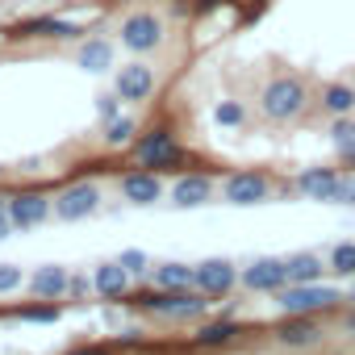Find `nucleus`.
<instances>
[{
    "instance_id": "obj_1",
    "label": "nucleus",
    "mask_w": 355,
    "mask_h": 355,
    "mask_svg": "<svg viewBox=\"0 0 355 355\" xmlns=\"http://www.w3.org/2000/svg\"><path fill=\"white\" fill-rule=\"evenodd\" d=\"M297 189L309 201H326V205H355V180L334 167H305L297 175Z\"/></svg>"
},
{
    "instance_id": "obj_2",
    "label": "nucleus",
    "mask_w": 355,
    "mask_h": 355,
    "mask_svg": "<svg viewBox=\"0 0 355 355\" xmlns=\"http://www.w3.org/2000/svg\"><path fill=\"white\" fill-rule=\"evenodd\" d=\"M305 101H309L305 80H297V76H276V80L263 88L259 109H263L268 121H293V117L305 113Z\"/></svg>"
},
{
    "instance_id": "obj_3",
    "label": "nucleus",
    "mask_w": 355,
    "mask_h": 355,
    "mask_svg": "<svg viewBox=\"0 0 355 355\" xmlns=\"http://www.w3.org/2000/svg\"><path fill=\"white\" fill-rule=\"evenodd\" d=\"M138 305L159 313V318H171V322H189V318H201L209 309V297L201 288H175V293L159 288V293H146Z\"/></svg>"
},
{
    "instance_id": "obj_4",
    "label": "nucleus",
    "mask_w": 355,
    "mask_h": 355,
    "mask_svg": "<svg viewBox=\"0 0 355 355\" xmlns=\"http://www.w3.org/2000/svg\"><path fill=\"white\" fill-rule=\"evenodd\" d=\"M338 301H347L338 288H330V284H288V288H280L276 293V305H280V313H326V309H338Z\"/></svg>"
},
{
    "instance_id": "obj_5",
    "label": "nucleus",
    "mask_w": 355,
    "mask_h": 355,
    "mask_svg": "<svg viewBox=\"0 0 355 355\" xmlns=\"http://www.w3.org/2000/svg\"><path fill=\"white\" fill-rule=\"evenodd\" d=\"M272 338L284 351H313V347L326 343V326L313 313H284V322L272 330Z\"/></svg>"
},
{
    "instance_id": "obj_6",
    "label": "nucleus",
    "mask_w": 355,
    "mask_h": 355,
    "mask_svg": "<svg viewBox=\"0 0 355 355\" xmlns=\"http://www.w3.org/2000/svg\"><path fill=\"white\" fill-rule=\"evenodd\" d=\"M134 155H138V163H142V167H180V163H184V150H180V142H175L167 130H155V134H146V138L134 146Z\"/></svg>"
},
{
    "instance_id": "obj_7",
    "label": "nucleus",
    "mask_w": 355,
    "mask_h": 355,
    "mask_svg": "<svg viewBox=\"0 0 355 355\" xmlns=\"http://www.w3.org/2000/svg\"><path fill=\"white\" fill-rule=\"evenodd\" d=\"M243 288H251V293H272V297H276L280 288H288V263H284V259H272V255L247 263V268H243Z\"/></svg>"
},
{
    "instance_id": "obj_8",
    "label": "nucleus",
    "mask_w": 355,
    "mask_h": 355,
    "mask_svg": "<svg viewBox=\"0 0 355 355\" xmlns=\"http://www.w3.org/2000/svg\"><path fill=\"white\" fill-rule=\"evenodd\" d=\"M222 197L230 205H263L272 197V180L263 171H239V175H230V180L222 184Z\"/></svg>"
},
{
    "instance_id": "obj_9",
    "label": "nucleus",
    "mask_w": 355,
    "mask_h": 355,
    "mask_svg": "<svg viewBox=\"0 0 355 355\" xmlns=\"http://www.w3.org/2000/svg\"><path fill=\"white\" fill-rule=\"evenodd\" d=\"M121 42H125L130 51L146 55V51H155V46L163 42V21H159L155 13H134V17H125V21H121Z\"/></svg>"
},
{
    "instance_id": "obj_10",
    "label": "nucleus",
    "mask_w": 355,
    "mask_h": 355,
    "mask_svg": "<svg viewBox=\"0 0 355 355\" xmlns=\"http://www.w3.org/2000/svg\"><path fill=\"white\" fill-rule=\"evenodd\" d=\"M239 280L243 276H239V268L230 259H205V263H197V288L205 297H226Z\"/></svg>"
},
{
    "instance_id": "obj_11",
    "label": "nucleus",
    "mask_w": 355,
    "mask_h": 355,
    "mask_svg": "<svg viewBox=\"0 0 355 355\" xmlns=\"http://www.w3.org/2000/svg\"><path fill=\"white\" fill-rule=\"evenodd\" d=\"M96 205H101L96 184H71L67 193L55 197V218H63V222H80V218H88Z\"/></svg>"
},
{
    "instance_id": "obj_12",
    "label": "nucleus",
    "mask_w": 355,
    "mask_h": 355,
    "mask_svg": "<svg viewBox=\"0 0 355 355\" xmlns=\"http://www.w3.org/2000/svg\"><path fill=\"white\" fill-rule=\"evenodd\" d=\"M113 92H117L121 101H146V96L155 92V71H150L146 63H130V67L117 71Z\"/></svg>"
},
{
    "instance_id": "obj_13",
    "label": "nucleus",
    "mask_w": 355,
    "mask_h": 355,
    "mask_svg": "<svg viewBox=\"0 0 355 355\" xmlns=\"http://www.w3.org/2000/svg\"><path fill=\"white\" fill-rule=\"evenodd\" d=\"M121 197L130 205H155L163 197V184L155 171H130V175H121Z\"/></svg>"
},
{
    "instance_id": "obj_14",
    "label": "nucleus",
    "mask_w": 355,
    "mask_h": 355,
    "mask_svg": "<svg viewBox=\"0 0 355 355\" xmlns=\"http://www.w3.org/2000/svg\"><path fill=\"white\" fill-rule=\"evenodd\" d=\"M209 197H214L209 175H184V180H175V189H171V205H180V209H197Z\"/></svg>"
},
{
    "instance_id": "obj_15",
    "label": "nucleus",
    "mask_w": 355,
    "mask_h": 355,
    "mask_svg": "<svg viewBox=\"0 0 355 355\" xmlns=\"http://www.w3.org/2000/svg\"><path fill=\"white\" fill-rule=\"evenodd\" d=\"M46 214H51V201H46V197H38V193H21V197H9V218H13V226H21V230L38 226Z\"/></svg>"
},
{
    "instance_id": "obj_16",
    "label": "nucleus",
    "mask_w": 355,
    "mask_h": 355,
    "mask_svg": "<svg viewBox=\"0 0 355 355\" xmlns=\"http://www.w3.org/2000/svg\"><path fill=\"white\" fill-rule=\"evenodd\" d=\"M284 263H288V284H318V280L330 272L313 251H297V255H288Z\"/></svg>"
},
{
    "instance_id": "obj_17",
    "label": "nucleus",
    "mask_w": 355,
    "mask_h": 355,
    "mask_svg": "<svg viewBox=\"0 0 355 355\" xmlns=\"http://www.w3.org/2000/svg\"><path fill=\"white\" fill-rule=\"evenodd\" d=\"M150 276H155V288H167V293L197 288V268H189V263H159V268H150Z\"/></svg>"
},
{
    "instance_id": "obj_18",
    "label": "nucleus",
    "mask_w": 355,
    "mask_h": 355,
    "mask_svg": "<svg viewBox=\"0 0 355 355\" xmlns=\"http://www.w3.org/2000/svg\"><path fill=\"white\" fill-rule=\"evenodd\" d=\"M67 284H71V276H67V268H59V263L38 268V272H34V280H30V288H34L38 297H46V301L63 297V293H67Z\"/></svg>"
},
{
    "instance_id": "obj_19",
    "label": "nucleus",
    "mask_w": 355,
    "mask_h": 355,
    "mask_svg": "<svg viewBox=\"0 0 355 355\" xmlns=\"http://www.w3.org/2000/svg\"><path fill=\"white\" fill-rule=\"evenodd\" d=\"M92 288H96L101 297H125V293H130V272H125L121 263H101L96 276H92Z\"/></svg>"
},
{
    "instance_id": "obj_20",
    "label": "nucleus",
    "mask_w": 355,
    "mask_h": 355,
    "mask_svg": "<svg viewBox=\"0 0 355 355\" xmlns=\"http://www.w3.org/2000/svg\"><path fill=\"white\" fill-rule=\"evenodd\" d=\"M234 338H239V322H230V318L205 322V326L193 334V343H197V347H205V351H218V347H226V343H234Z\"/></svg>"
},
{
    "instance_id": "obj_21",
    "label": "nucleus",
    "mask_w": 355,
    "mask_h": 355,
    "mask_svg": "<svg viewBox=\"0 0 355 355\" xmlns=\"http://www.w3.org/2000/svg\"><path fill=\"white\" fill-rule=\"evenodd\" d=\"M322 109H326L330 117H347V113L355 109V88H351V84H326V88H322Z\"/></svg>"
},
{
    "instance_id": "obj_22",
    "label": "nucleus",
    "mask_w": 355,
    "mask_h": 355,
    "mask_svg": "<svg viewBox=\"0 0 355 355\" xmlns=\"http://www.w3.org/2000/svg\"><path fill=\"white\" fill-rule=\"evenodd\" d=\"M80 67L84 71H109L113 67V46L105 38H92L84 51H80Z\"/></svg>"
},
{
    "instance_id": "obj_23",
    "label": "nucleus",
    "mask_w": 355,
    "mask_h": 355,
    "mask_svg": "<svg viewBox=\"0 0 355 355\" xmlns=\"http://www.w3.org/2000/svg\"><path fill=\"white\" fill-rule=\"evenodd\" d=\"M330 142H334L338 155L355 159V121H351V117H334V125H330Z\"/></svg>"
},
{
    "instance_id": "obj_24",
    "label": "nucleus",
    "mask_w": 355,
    "mask_h": 355,
    "mask_svg": "<svg viewBox=\"0 0 355 355\" xmlns=\"http://www.w3.org/2000/svg\"><path fill=\"white\" fill-rule=\"evenodd\" d=\"M26 34H51V38H76V34H80V26H71V21H55V17H38V21H30V26H26Z\"/></svg>"
},
{
    "instance_id": "obj_25",
    "label": "nucleus",
    "mask_w": 355,
    "mask_h": 355,
    "mask_svg": "<svg viewBox=\"0 0 355 355\" xmlns=\"http://www.w3.org/2000/svg\"><path fill=\"white\" fill-rule=\"evenodd\" d=\"M330 272L334 276H355V243H334L330 247Z\"/></svg>"
},
{
    "instance_id": "obj_26",
    "label": "nucleus",
    "mask_w": 355,
    "mask_h": 355,
    "mask_svg": "<svg viewBox=\"0 0 355 355\" xmlns=\"http://www.w3.org/2000/svg\"><path fill=\"white\" fill-rule=\"evenodd\" d=\"M214 121L226 125V130H239V125H247V109H243L239 101H222V105L214 109Z\"/></svg>"
},
{
    "instance_id": "obj_27",
    "label": "nucleus",
    "mask_w": 355,
    "mask_h": 355,
    "mask_svg": "<svg viewBox=\"0 0 355 355\" xmlns=\"http://www.w3.org/2000/svg\"><path fill=\"white\" fill-rule=\"evenodd\" d=\"M134 138V117H113V121H105V142L109 146H125Z\"/></svg>"
},
{
    "instance_id": "obj_28",
    "label": "nucleus",
    "mask_w": 355,
    "mask_h": 355,
    "mask_svg": "<svg viewBox=\"0 0 355 355\" xmlns=\"http://www.w3.org/2000/svg\"><path fill=\"white\" fill-rule=\"evenodd\" d=\"M117 263H121L130 276H146V272H150V259H146L142 251H121V259H117Z\"/></svg>"
},
{
    "instance_id": "obj_29",
    "label": "nucleus",
    "mask_w": 355,
    "mask_h": 355,
    "mask_svg": "<svg viewBox=\"0 0 355 355\" xmlns=\"http://www.w3.org/2000/svg\"><path fill=\"white\" fill-rule=\"evenodd\" d=\"M13 288H21V268L0 263V293H13Z\"/></svg>"
},
{
    "instance_id": "obj_30",
    "label": "nucleus",
    "mask_w": 355,
    "mask_h": 355,
    "mask_svg": "<svg viewBox=\"0 0 355 355\" xmlns=\"http://www.w3.org/2000/svg\"><path fill=\"white\" fill-rule=\"evenodd\" d=\"M21 322H59V305H42V309H21Z\"/></svg>"
},
{
    "instance_id": "obj_31",
    "label": "nucleus",
    "mask_w": 355,
    "mask_h": 355,
    "mask_svg": "<svg viewBox=\"0 0 355 355\" xmlns=\"http://www.w3.org/2000/svg\"><path fill=\"white\" fill-rule=\"evenodd\" d=\"M117 101H121L117 92H113V96H101V101H96V109H101V117H105V121H113V117H117Z\"/></svg>"
},
{
    "instance_id": "obj_32",
    "label": "nucleus",
    "mask_w": 355,
    "mask_h": 355,
    "mask_svg": "<svg viewBox=\"0 0 355 355\" xmlns=\"http://www.w3.org/2000/svg\"><path fill=\"white\" fill-rule=\"evenodd\" d=\"M338 334H343L347 343H355V309H347V313L338 318Z\"/></svg>"
},
{
    "instance_id": "obj_33",
    "label": "nucleus",
    "mask_w": 355,
    "mask_h": 355,
    "mask_svg": "<svg viewBox=\"0 0 355 355\" xmlns=\"http://www.w3.org/2000/svg\"><path fill=\"white\" fill-rule=\"evenodd\" d=\"M9 230H13V218H9V197L0 201V239H9Z\"/></svg>"
},
{
    "instance_id": "obj_34",
    "label": "nucleus",
    "mask_w": 355,
    "mask_h": 355,
    "mask_svg": "<svg viewBox=\"0 0 355 355\" xmlns=\"http://www.w3.org/2000/svg\"><path fill=\"white\" fill-rule=\"evenodd\" d=\"M67 293H71V297H84V293H88V276H71Z\"/></svg>"
},
{
    "instance_id": "obj_35",
    "label": "nucleus",
    "mask_w": 355,
    "mask_h": 355,
    "mask_svg": "<svg viewBox=\"0 0 355 355\" xmlns=\"http://www.w3.org/2000/svg\"><path fill=\"white\" fill-rule=\"evenodd\" d=\"M71 355H113V351L109 347H76Z\"/></svg>"
},
{
    "instance_id": "obj_36",
    "label": "nucleus",
    "mask_w": 355,
    "mask_h": 355,
    "mask_svg": "<svg viewBox=\"0 0 355 355\" xmlns=\"http://www.w3.org/2000/svg\"><path fill=\"white\" fill-rule=\"evenodd\" d=\"M347 301H355V293H351V297H347Z\"/></svg>"
}]
</instances>
